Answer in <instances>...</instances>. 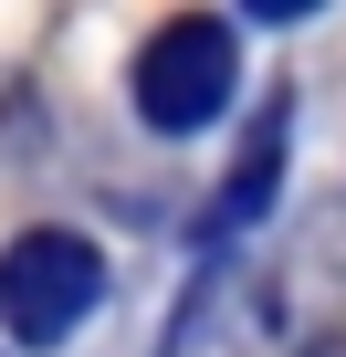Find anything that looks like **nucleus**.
Masks as SVG:
<instances>
[{
	"mask_svg": "<svg viewBox=\"0 0 346 357\" xmlns=\"http://www.w3.org/2000/svg\"><path fill=\"white\" fill-rule=\"evenodd\" d=\"M95 305H105V252L84 231H22L0 252V326L22 347H63Z\"/></svg>",
	"mask_w": 346,
	"mask_h": 357,
	"instance_id": "nucleus-2",
	"label": "nucleus"
},
{
	"mask_svg": "<svg viewBox=\"0 0 346 357\" xmlns=\"http://www.w3.org/2000/svg\"><path fill=\"white\" fill-rule=\"evenodd\" d=\"M304 357H346V336H325V347H304Z\"/></svg>",
	"mask_w": 346,
	"mask_h": 357,
	"instance_id": "nucleus-4",
	"label": "nucleus"
},
{
	"mask_svg": "<svg viewBox=\"0 0 346 357\" xmlns=\"http://www.w3.org/2000/svg\"><path fill=\"white\" fill-rule=\"evenodd\" d=\"M283 137H294V95H262L252 147H242V178L221 190V231H252V221L273 211V190H283Z\"/></svg>",
	"mask_w": 346,
	"mask_h": 357,
	"instance_id": "nucleus-3",
	"label": "nucleus"
},
{
	"mask_svg": "<svg viewBox=\"0 0 346 357\" xmlns=\"http://www.w3.org/2000/svg\"><path fill=\"white\" fill-rule=\"evenodd\" d=\"M231 84H242V43L221 11H189V22H168L147 32L136 53V116L157 137H200L210 116H231Z\"/></svg>",
	"mask_w": 346,
	"mask_h": 357,
	"instance_id": "nucleus-1",
	"label": "nucleus"
}]
</instances>
